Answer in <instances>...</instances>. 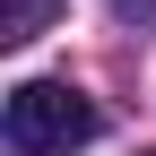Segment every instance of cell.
I'll list each match as a JSON object with an SVG mask.
<instances>
[{"label":"cell","mask_w":156,"mask_h":156,"mask_svg":"<svg viewBox=\"0 0 156 156\" xmlns=\"http://www.w3.org/2000/svg\"><path fill=\"white\" fill-rule=\"evenodd\" d=\"M95 130H104L95 95L61 87V78H26V87H9V139H17V156H69V147H87Z\"/></svg>","instance_id":"cell-1"},{"label":"cell","mask_w":156,"mask_h":156,"mask_svg":"<svg viewBox=\"0 0 156 156\" xmlns=\"http://www.w3.org/2000/svg\"><path fill=\"white\" fill-rule=\"evenodd\" d=\"M26 35H44V0H17V17H9V44H26Z\"/></svg>","instance_id":"cell-2"},{"label":"cell","mask_w":156,"mask_h":156,"mask_svg":"<svg viewBox=\"0 0 156 156\" xmlns=\"http://www.w3.org/2000/svg\"><path fill=\"white\" fill-rule=\"evenodd\" d=\"M139 156H156V147H139Z\"/></svg>","instance_id":"cell-3"}]
</instances>
